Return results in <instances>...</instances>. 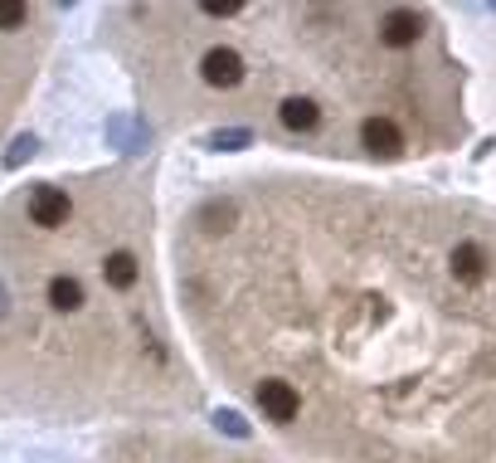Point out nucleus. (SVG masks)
I'll return each instance as SVG.
<instances>
[{
  "mask_svg": "<svg viewBox=\"0 0 496 463\" xmlns=\"http://www.w3.org/2000/svg\"><path fill=\"white\" fill-rule=\"evenodd\" d=\"M44 303H50V313H59V317H78L83 307H88V288H83L78 273H50Z\"/></svg>",
  "mask_w": 496,
  "mask_h": 463,
  "instance_id": "7ed1b4c3",
  "label": "nucleus"
},
{
  "mask_svg": "<svg viewBox=\"0 0 496 463\" xmlns=\"http://www.w3.org/2000/svg\"><path fill=\"white\" fill-rule=\"evenodd\" d=\"M200 78H204V88H239L248 74H244V54L239 50H229V44H214V50H204L200 54Z\"/></svg>",
  "mask_w": 496,
  "mask_h": 463,
  "instance_id": "f03ea898",
  "label": "nucleus"
},
{
  "mask_svg": "<svg viewBox=\"0 0 496 463\" xmlns=\"http://www.w3.org/2000/svg\"><path fill=\"white\" fill-rule=\"evenodd\" d=\"M253 400H258L263 420H273V424H293L297 414H302L297 386H293V381H277V376H263L258 390H253Z\"/></svg>",
  "mask_w": 496,
  "mask_h": 463,
  "instance_id": "f257e3e1",
  "label": "nucleus"
},
{
  "mask_svg": "<svg viewBox=\"0 0 496 463\" xmlns=\"http://www.w3.org/2000/svg\"><path fill=\"white\" fill-rule=\"evenodd\" d=\"M453 278L467 283V288H477V283L487 278V254H482L477 244H457L453 249Z\"/></svg>",
  "mask_w": 496,
  "mask_h": 463,
  "instance_id": "0eeeda50",
  "label": "nucleus"
},
{
  "mask_svg": "<svg viewBox=\"0 0 496 463\" xmlns=\"http://www.w3.org/2000/svg\"><path fill=\"white\" fill-rule=\"evenodd\" d=\"M419 34H423L419 10H390V15L380 20V40L390 44V50H409V44H419Z\"/></svg>",
  "mask_w": 496,
  "mask_h": 463,
  "instance_id": "39448f33",
  "label": "nucleus"
},
{
  "mask_svg": "<svg viewBox=\"0 0 496 463\" xmlns=\"http://www.w3.org/2000/svg\"><path fill=\"white\" fill-rule=\"evenodd\" d=\"M360 147L370 151V157H399V151H404V137H399V127L390 123V117H365V123H360Z\"/></svg>",
  "mask_w": 496,
  "mask_h": 463,
  "instance_id": "20e7f679",
  "label": "nucleus"
},
{
  "mask_svg": "<svg viewBox=\"0 0 496 463\" xmlns=\"http://www.w3.org/2000/svg\"><path fill=\"white\" fill-rule=\"evenodd\" d=\"M277 123L287 127V132H311V127L321 123V108H317V98H283V108H277Z\"/></svg>",
  "mask_w": 496,
  "mask_h": 463,
  "instance_id": "423d86ee",
  "label": "nucleus"
}]
</instances>
